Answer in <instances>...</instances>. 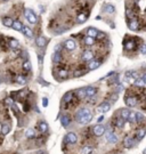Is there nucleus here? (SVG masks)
Returning a JSON list of instances; mask_svg holds the SVG:
<instances>
[{
    "instance_id": "nucleus-31",
    "label": "nucleus",
    "mask_w": 146,
    "mask_h": 154,
    "mask_svg": "<svg viewBox=\"0 0 146 154\" xmlns=\"http://www.w3.org/2000/svg\"><path fill=\"white\" fill-rule=\"evenodd\" d=\"M9 131H10V127L8 126V124H4V126H2V128H1V132H2V134L7 135Z\"/></svg>"
},
{
    "instance_id": "nucleus-15",
    "label": "nucleus",
    "mask_w": 146,
    "mask_h": 154,
    "mask_svg": "<svg viewBox=\"0 0 146 154\" xmlns=\"http://www.w3.org/2000/svg\"><path fill=\"white\" fill-rule=\"evenodd\" d=\"M2 23H4L7 28H12L13 24H14V21H13L10 17H5L4 20H2Z\"/></svg>"
},
{
    "instance_id": "nucleus-12",
    "label": "nucleus",
    "mask_w": 146,
    "mask_h": 154,
    "mask_svg": "<svg viewBox=\"0 0 146 154\" xmlns=\"http://www.w3.org/2000/svg\"><path fill=\"white\" fill-rule=\"evenodd\" d=\"M70 122H71V120H70V118H68V116L63 115L62 118H61V123H62L63 127H68Z\"/></svg>"
},
{
    "instance_id": "nucleus-28",
    "label": "nucleus",
    "mask_w": 146,
    "mask_h": 154,
    "mask_svg": "<svg viewBox=\"0 0 146 154\" xmlns=\"http://www.w3.org/2000/svg\"><path fill=\"white\" fill-rule=\"evenodd\" d=\"M58 75H59L61 79H66L68 76V72L66 70H61L59 73H58Z\"/></svg>"
},
{
    "instance_id": "nucleus-32",
    "label": "nucleus",
    "mask_w": 146,
    "mask_h": 154,
    "mask_svg": "<svg viewBox=\"0 0 146 154\" xmlns=\"http://www.w3.org/2000/svg\"><path fill=\"white\" fill-rule=\"evenodd\" d=\"M34 135H36V131H34V129H32V128L28 129V131H26V137H28V138H32Z\"/></svg>"
},
{
    "instance_id": "nucleus-49",
    "label": "nucleus",
    "mask_w": 146,
    "mask_h": 154,
    "mask_svg": "<svg viewBox=\"0 0 146 154\" xmlns=\"http://www.w3.org/2000/svg\"><path fill=\"white\" fill-rule=\"evenodd\" d=\"M143 154H146V148L144 150V152H143Z\"/></svg>"
},
{
    "instance_id": "nucleus-27",
    "label": "nucleus",
    "mask_w": 146,
    "mask_h": 154,
    "mask_svg": "<svg viewBox=\"0 0 146 154\" xmlns=\"http://www.w3.org/2000/svg\"><path fill=\"white\" fill-rule=\"evenodd\" d=\"M86 20H87V15L86 14H80V15H78L76 22H78V23H83Z\"/></svg>"
},
{
    "instance_id": "nucleus-50",
    "label": "nucleus",
    "mask_w": 146,
    "mask_h": 154,
    "mask_svg": "<svg viewBox=\"0 0 146 154\" xmlns=\"http://www.w3.org/2000/svg\"><path fill=\"white\" fill-rule=\"evenodd\" d=\"M0 83H1V79H0Z\"/></svg>"
},
{
    "instance_id": "nucleus-34",
    "label": "nucleus",
    "mask_w": 146,
    "mask_h": 154,
    "mask_svg": "<svg viewBox=\"0 0 146 154\" xmlns=\"http://www.w3.org/2000/svg\"><path fill=\"white\" fill-rule=\"evenodd\" d=\"M91 152H92V148L90 146H86V147H83L81 154H91Z\"/></svg>"
},
{
    "instance_id": "nucleus-13",
    "label": "nucleus",
    "mask_w": 146,
    "mask_h": 154,
    "mask_svg": "<svg viewBox=\"0 0 146 154\" xmlns=\"http://www.w3.org/2000/svg\"><path fill=\"white\" fill-rule=\"evenodd\" d=\"M132 144H134V139H132V137H126L123 140V145L126 146V147H131Z\"/></svg>"
},
{
    "instance_id": "nucleus-11",
    "label": "nucleus",
    "mask_w": 146,
    "mask_h": 154,
    "mask_svg": "<svg viewBox=\"0 0 146 154\" xmlns=\"http://www.w3.org/2000/svg\"><path fill=\"white\" fill-rule=\"evenodd\" d=\"M99 64L100 63L98 62V61H90V63L88 64V69L89 70H96V69L98 67V66H99Z\"/></svg>"
},
{
    "instance_id": "nucleus-36",
    "label": "nucleus",
    "mask_w": 146,
    "mask_h": 154,
    "mask_svg": "<svg viewBox=\"0 0 146 154\" xmlns=\"http://www.w3.org/2000/svg\"><path fill=\"white\" fill-rule=\"evenodd\" d=\"M128 121H129V122H136V113L130 112L129 118H128Z\"/></svg>"
},
{
    "instance_id": "nucleus-33",
    "label": "nucleus",
    "mask_w": 146,
    "mask_h": 154,
    "mask_svg": "<svg viewBox=\"0 0 146 154\" xmlns=\"http://www.w3.org/2000/svg\"><path fill=\"white\" fill-rule=\"evenodd\" d=\"M16 81L18 82V83H21V84H24V83H26V79H25L23 75H17Z\"/></svg>"
},
{
    "instance_id": "nucleus-3",
    "label": "nucleus",
    "mask_w": 146,
    "mask_h": 154,
    "mask_svg": "<svg viewBox=\"0 0 146 154\" xmlns=\"http://www.w3.org/2000/svg\"><path fill=\"white\" fill-rule=\"evenodd\" d=\"M126 105L129 107H135L137 105V98L135 96H130L126 98Z\"/></svg>"
},
{
    "instance_id": "nucleus-17",
    "label": "nucleus",
    "mask_w": 146,
    "mask_h": 154,
    "mask_svg": "<svg viewBox=\"0 0 146 154\" xmlns=\"http://www.w3.org/2000/svg\"><path fill=\"white\" fill-rule=\"evenodd\" d=\"M87 34H88V37H91V38H95V37H97L98 31L96 30V29H94V28H90L89 30L87 31Z\"/></svg>"
},
{
    "instance_id": "nucleus-42",
    "label": "nucleus",
    "mask_w": 146,
    "mask_h": 154,
    "mask_svg": "<svg viewBox=\"0 0 146 154\" xmlns=\"http://www.w3.org/2000/svg\"><path fill=\"white\" fill-rule=\"evenodd\" d=\"M62 48H63V47H62V45H57V46L55 47V52H56V53L61 52V50H62Z\"/></svg>"
},
{
    "instance_id": "nucleus-18",
    "label": "nucleus",
    "mask_w": 146,
    "mask_h": 154,
    "mask_svg": "<svg viewBox=\"0 0 146 154\" xmlns=\"http://www.w3.org/2000/svg\"><path fill=\"white\" fill-rule=\"evenodd\" d=\"M76 96H78L79 99H83V98L87 97V94H86V89H80L76 91Z\"/></svg>"
},
{
    "instance_id": "nucleus-14",
    "label": "nucleus",
    "mask_w": 146,
    "mask_h": 154,
    "mask_svg": "<svg viewBox=\"0 0 146 154\" xmlns=\"http://www.w3.org/2000/svg\"><path fill=\"white\" fill-rule=\"evenodd\" d=\"M23 33L25 34L26 37H29V38H32V36H33V32H32V30H31L29 26H23Z\"/></svg>"
},
{
    "instance_id": "nucleus-48",
    "label": "nucleus",
    "mask_w": 146,
    "mask_h": 154,
    "mask_svg": "<svg viewBox=\"0 0 146 154\" xmlns=\"http://www.w3.org/2000/svg\"><path fill=\"white\" fill-rule=\"evenodd\" d=\"M7 103H8V104H13V102H12V99H10V98L7 99Z\"/></svg>"
},
{
    "instance_id": "nucleus-19",
    "label": "nucleus",
    "mask_w": 146,
    "mask_h": 154,
    "mask_svg": "<svg viewBox=\"0 0 146 154\" xmlns=\"http://www.w3.org/2000/svg\"><path fill=\"white\" fill-rule=\"evenodd\" d=\"M12 28L14 29V30H16V31H22V30H23V25H22V23L18 22V21H15Z\"/></svg>"
},
{
    "instance_id": "nucleus-38",
    "label": "nucleus",
    "mask_w": 146,
    "mask_h": 154,
    "mask_svg": "<svg viewBox=\"0 0 146 154\" xmlns=\"http://www.w3.org/2000/svg\"><path fill=\"white\" fill-rule=\"evenodd\" d=\"M23 69H24L25 71H30L31 70V63L28 62V61L24 62V63H23Z\"/></svg>"
},
{
    "instance_id": "nucleus-20",
    "label": "nucleus",
    "mask_w": 146,
    "mask_h": 154,
    "mask_svg": "<svg viewBox=\"0 0 146 154\" xmlns=\"http://www.w3.org/2000/svg\"><path fill=\"white\" fill-rule=\"evenodd\" d=\"M124 121H126V120H123L122 118H118L115 120V122H114V124H115L118 128H122V127H123V124H124Z\"/></svg>"
},
{
    "instance_id": "nucleus-26",
    "label": "nucleus",
    "mask_w": 146,
    "mask_h": 154,
    "mask_svg": "<svg viewBox=\"0 0 146 154\" xmlns=\"http://www.w3.org/2000/svg\"><path fill=\"white\" fill-rule=\"evenodd\" d=\"M129 26H130V29H131V30H138V22H137L136 20H132L131 22H130Z\"/></svg>"
},
{
    "instance_id": "nucleus-21",
    "label": "nucleus",
    "mask_w": 146,
    "mask_h": 154,
    "mask_svg": "<svg viewBox=\"0 0 146 154\" xmlns=\"http://www.w3.org/2000/svg\"><path fill=\"white\" fill-rule=\"evenodd\" d=\"M84 44H86L87 46H92V45L95 44V39L91 38V37H86V38H84Z\"/></svg>"
},
{
    "instance_id": "nucleus-30",
    "label": "nucleus",
    "mask_w": 146,
    "mask_h": 154,
    "mask_svg": "<svg viewBox=\"0 0 146 154\" xmlns=\"http://www.w3.org/2000/svg\"><path fill=\"white\" fill-rule=\"evenodd\" d=\"M143 121H144V115H143L142 113L137 112L136 113V122H138V123H142Z\"/></svg>"
},
{
    "instance_id": "nucleus-7",
    "label": "nucleus",
    "mask_w": 146,
    "mask_h": 154,
    "mask_svg": "<svg viewBox=\"0 0 146 154\" xmlns=\"http://www.w3.org/2000/svg\"><path fill=\"white\" fill-rule=\"evenodd\" d=\"M64 46H65V48L67 49V50H73V49H75V42H74L72 39H68V40H66L65 41V44H64Z\"/></svg>"
},
{
    "instance_id": "nucleus-43",
    "label": "nucleus",
    "mask_w": 146,
    "mask_h": 154,
    "mask_svg": "<svg viewBox=\"0 0 146 154\" xmlns=\"http://www.w3.org/2000/svg\"><path fill=\"white\" fill-rule=\"evenodd\" d=\"M82 74H83V72H81V71H75L74 75H75V76H80V75H82Z\"/></svg>"
},
{
    "instance_id": "nucleus-5",
    "label": "nucleus",
    "mask_w": 146,
    "mask_h": 154,
    "mask_svg": "<svg viewBox=\"0 0 146 154\" xmlns=\"http://www.w3.org/2000/svg\"><path fill=\"white\" fill-rule=\"evenodd\" d=\"M76 135L74 134V132H68L67 135H66V142L70 143V144H74V143H76Z\"/></svg>"
},
{
    "instance_id": "nucleus-44",
    "label": "nucleus",
    "mask_w": 146,
    "mask_h": 154,
    "mask_svg": "<svg viewBox=\"0 0 146 154\" xmlns=\"http://www.w3.org/2000/svg\"><path fill=\"white\" fill-rule=\"evenodd\" d=\"M103 38H104V33L98 32V34H97V39H103Z\"/></svg>"
},
{
    "instance_id": "nucleus-46",
    "label": "nucleus",
    "mask_w": 146,
    "mask_h": 154,
    "mask_svg": "<svg viewBox=\"0 0 146 154\" xmlns=\"http://www.w3.org/2000/svg\"><path fill=\"white\" fill-rule=\"evenodd\" d=\"M142 79H143V80H144V81H145V83H146V73H145V74H143V76H142Z\"/></svg>"
},
{
    "instance_id": "nucleus-37",
    "label": "nucleus",
    "mask_w": 146,
    "mask_h": 154,
    "mask_svg": "<svg viewBox=\"0 0 146 154\" xmlns=\"http://www.w3.org/2000/svg\"><path fill=\"white\" fill-rule=\"evenodd\" d=\"M105 10L107 13H110V14H112V13H114V6H112V5H106Z\"/></svg>"
},
{
    "instance_id": "nucleus-16",
    "label": "nucleus",
    "mask_w": 146,
    "mask_h": 154,
    "mask_svg": "<svg viewBox=\"0 0 146 154\" xmlns=\"http://www.w3.org/2000/svg\"><path fill=\"white\" fill-rule=\"evenodd\" d=\"M36 42H37V46L44 47L45 45H46V39H45L44 37H38V38H37V40H36Z\"/></svg>"
},
{
    "instance_id": "nucleus-45",
    "label": "nucleus",
    "mask_w": 146,
    "mask_h": 154,
    "mask_svg": "<svg viewBox=\"0 0 146 154\" xmlns=\"http://www.w3.org/2000/svg\"><path fill=\"white\" fill-rule=\"evenodd\" d=\"M103 120H104V116H103V115H100L99 118H98V120H97V121H98V122H102Z\"/></svg>"
},
{
    "instance_id": "nucleus-41",
    "label": "nucleus",
    "mask_w": 146,
    "mask_h": 154,
    "mask_svg": "<svg viewBox=\"0 0 146 154\" xmlns=\"http://www.w3.org/2000/svg\"><path fill=\"white\" fill-rule=\"evenodd\" d=\"M140 52H142V54H146V45L140 46Z\"/></svg>"
},
{
    "instance_id": "nucleus-6",
    "label": "nucleus",
    "mask_w": 146,
    "mask_h": 154,
    "mask_svg": "<svg viewBox=\"0 0 146 154\" xmlns=\"http://www.w3.org/2000/svg\"><path fill=\"white\" fill-rule=\"evenodd\" d=\"M104 131H105V127L100 126V124L94 127V134L96 135V136H102V135L104 134Z\"/></svg>"
},
{
    "instance_id": "nucleus-51",
    "label": "nucleus",
    "mask_w": 146,
    "mask_h": 154,
    "mask_svg": "<svg viewBox=\"0 0 146 154\" xmlns=\"http://www.w3.org/2000/svg\"><path fill=\"white\" fill-rule=\"evenodd\" d=\"M5 1H8V0H5Z\"/></svg>"
},
{
    "instance_id": "nucleus-1",
    "label": "nucleus",
    "mask_w": 146,
    "mask_h": 154,
    "mask_svg": "<svg viewBox=\"0 0 146 154\" xmlns=\"http://www.w3.org/2000/svg\"><path fill=\"white\" fill-rule=\"evenodd\" d=\"M75 118H76L75 119L76 122H79L80 124H87L88 122H90L92 115H91V113H90L89 110H87V108H81V110L76 113Z\"/></svg>"
},
{
    "instance_id": "nucleus-4",
    "label": "nucleus",
    "mask_w": 146,
    "mask_h": 154,
    "mask_svg": "<svg viewBox=\"0 0 146 154\" xmlns=\"http://www.w3.org/2000/svg\"><path fill=\"white\" fill-rule=\"evenodd\" d=\"M106 140L111 144H114V143L118 142V136H116L114 132H107L106 134Z\"/></svg>"
},
{
    "instance_id": "nucleus-9",
    "label": "nucleus",
    "mask_w": 146,
    "mask_h": 154,
    "mask_svg": "<svg viewBox=\"0 0 146 154\" xmlns=\"http://www.w3.org/2000/svg\"><path fill=\"white\" fill-rule=\"evenodd\" d=\"M110 107H111V105L108 104V103H103V104H100L99 106H98V111L105 113V112H107V111L110 110Z\"/></svg>"
},
{
    "instance_id": "nucleus-47",
    "label": "nucleus",
    "mask_w": 146,
    "mask_h": 154,
    "mask_svg": "<svg viewBox=\"0 0 146 154\" xmlns=\"http://www.w3.org/2000/svg\"><path fill=\"white\" fill-rule=\"evenodd\" d=\"M44 106H47V98H44Z\"/></svg>"
},
{
    "instance_id": "nucleus-35",
    "label": "nucleus",
    "mask_w": 146,
    "mask_h": 154,
    "mask_svg": "<svg viewBox=\"0 0 146 154\" xmlns=\"http://www.w3.org/2000/svg\"><path fill=\"white\" fill-rule=\"evenodd\" d=\"M9 46H10V48L16 49L18 47V41L17 40H10L9 41Z\"/></svg>"
},
{
    "instance_id": "nucleus-23",
    "label": "nucleus",
    "mask_w": 146,
    "mask_h": 154,
    "mask_svg": "<svg viewBox=\"0 0 146 154\" xmlns=\"http://www.w3.org/2000/svg\"><path fill=\"white\" fill-rule=\"evenodd\" d=\"M72 97H73L72 92H66V94L64 95V97H63V100L66 102V103H68V102H71V100H72Z\"/></svg>"
},
{
    "instance_id": "nucleus-29",
    "label": "nucleus",
    "mask_w": 146,
    "mask_h": 154,
    "mask_svg": "<svg viewBox=\"0 0 146 154\" xmlns=\"http://www.w3.org/2000/svg\"><path fill=\"white\" fill-rule=\"evenodd\" d=\"M145 135H146V130L145 129H139V130H138V132H137V136L136 137L138 138V139H142V138L144 137Z\"/></svg>"
},
{
    "instance_id": "nucleus-2",
    "label": "nucleus",
    "mask_w": 146,
    "mask_h": 154,
    "mask_svg": "<svg viewBox=\"0 0 146 154\" xmlns=\"http://www.w3.org/2000/svg\"><path fill=\"white\" fill-rule=\"evenodd\" d=\"M25 17L28 18V21L31 23V24H34L37 22V16L34 15V13L30 9H25Z\"/></svg>"
},
{
    "instance_id": "nucleus-24",
    "label": "nucleus",
    "mask_w": 146,
    "mask_h": 154,
    "mask_svg": "<svg viewBox=\"0 0 146 154\" xmlns=\"http://www.w3.org/2000/svg\"><path fill=\"white\" fill-rule=\"evenodd\" d=\"M129 114H130L129 111H128V110H126V108H123V110L121 111V118L123 119V120H128Z\"/></svg>"
},
{
    "instance_id": "nucleus-25",
    "label": "nucleus",
    "mask_w": 146,
    "mask_h": 154,
    "mask_svg": "<svg viewBox=\"0 0 146 154\" xmlns=\"http://www.w3.org/2000/svg\"><path fill=\"white\" fill-rule=\"evenodd\" d=\"M53 61H54L55 63H59L61 61H62V56H61L59 53H55L54 56H53Z\"/></svg>"
},
{
    "instance_id": "nucleus-8",
    "label": "nucleus",
    "mask_w": 146,
    "mask_h": 154,
    "mask_svg": "<svg viewBox=\"0 0 146 154\" xmlns=\"http://www.w3.org/2000/svg\"><path fill=\"white\" fill-rule=\"evenodd\" d=\"M92 58H94V54H92V52H90V50L84 52L83 55H82V59L86 61V62H89V61H91Z\"/></svg>"
},
{
    "instance_id": "nucleus-39",
    "label": "nucleus",
    "mask_w": 146,
    "mask_h": 154,
    "mask_svg": "<svg viewBox=\"0 0 146 154\" xmlns=\"http://www.w3.org/2000/svg\"><path fill=\"white\" fill-rule=\"evenodd\" d=\"M135 84H136V86H138V87H143V86L145 84V81L143 80L142 78H140V79H137L136 82H135Z\"/></svg>"
},
{
    "instance_id": "nucleus-10",
    "label": "nucleus",
    "mask_w": 146,
    "mask_h": 154,
    "mask_svg": "<svg viewBox=\"0 0 146 154\" xmlns=\"http://www.w3.org/2000/svg\"><path fill=\"white\" fill-rule=\"evenodd\" d=\"M86 94H87V97H94L96 95V88L94 87H88L86 89Z\"/></svg>"
},
{
    "instance_id": "nucleus-40",
    "label": "nucleus",
    "mask_w": 146,
    "mask_h": 154,
    "mask_svg": "<svg viewBox=\"0 0 146 154\" xmlns=\"http://www.w3.org/2000/svg\"><path fill=\"white\" fill-rule=\"evenodd\" d=\"M134 46H135L134 42H132V41H128V42L126 44V49H127V50H130V49L134 48Z\"/></svg>"
},
{
    "instance_id": "nucleus-22",
    "label": "nucleus",
    "mask_w": 146,
    "mask_h": 154,
    "mask_svg": "<svg viewBox=\"0 0 146 154\" xmlns=\"http://www.w3.org/2000/svg\"><path fill=\"white\" fill-rule=\"evenodd\" d=\"M39 130H40L41 132H46L47 130H48V124H47L46 122H40V124H39Z\"/></svg>"
}]
</instances>
